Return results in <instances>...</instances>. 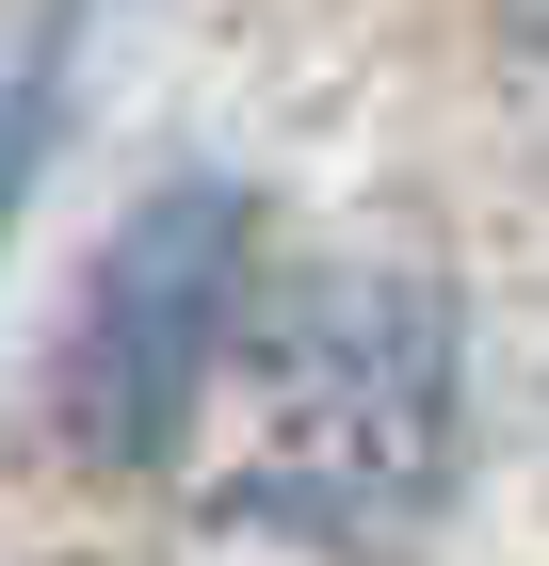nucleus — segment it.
<instances>
[{"instance_id":"obj_2","label":"nucleus","mask_w":549,"mask_h":566,"mask_svg":"<svg viewBox=\"0 0 549 566\" xmlns=\"http://www.w3.org/2000/svg\"><path fill=\"white\" fill-rule=\"evenodd\" d=\"M226 356H243V195H226V178H178V195H146V211L114 227L97 307L65 324L49 421H65V453H97V470H146V453H178V437L211 421Z\"/></svg>"},{"instance_id":"obj_1","label":"nucleus","mask_w":549,"mask_h":566,"mask_svg":"<svg viewBox=\"0 0 549 566\" xmlns=\"http://www.w3.org/2000/svg\"><path fill=\"white\" fill-rule=\"evenodd\" d=\"M453 453V307L421 275H307L258 307L211 389V502L307 551H356Z\"/></svg>"}]
</instances>
